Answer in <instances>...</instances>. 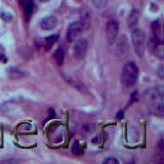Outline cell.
<instances>
[{
    "mask_svg": "<svg viewBox=\"0 0 164 164\" xmlns=\"http://www.w3.org/2000/svg\"><path fill=\"white\" fill-rule=\"evenodd\" d=\"M145 101L151 111L159 116L163 115V90L159 87L147 89L145 92Z\"/></svg>",
    "mask_w": 164,
    "mask_h": 164,
    "instance_id": "6da1fadb",
    "label": "cell"
},
{
    "mask_svg": "<svg viewBox=\"0 0 164 164\" xmlns=\"http://www.w3.org/2000/svg\"><path fill=\"white\" fill-rule=\"evenodd\" d=\"M139 77V68L135 63L128 62L123 67L122 74H121V82L124 86L130 87L135 85Z\"/></svg>",
    "mask_w": 164,
    "mask_h": 164,
    "instance_id": "7a4b0ae2",
    "label": "cell"
},
{
    "mask_svg": "<svg viewBox=\"0 0 164 164\" xmlns=\"http://www.w3.org/2000/svg\"><path fill=\"white\" fill-rule=\"evenodd\" d=\"M145 32L142 29H135L131 32V40L135 53L139 57H143L145 53Z\"/></svg>",
    "mask_w": 164,
    "mask_h": 164,
    "instance_id": "3957f363",
    "label": "cell"
},
{
    "mask_svg": "<svg viewBox=\"0 0 164 164\" xmlns=\"http://www.w3.org/2000/svg\"><path fill=\"white\" fill-rule=\"evenodd\" d=\"M87 46H88V43H87V40L84 38H80L75 40L74 43V47H73V53L76 59L78 60H83L85 57L86 51H87Z\"/></svg>",
    "mask_w": 164,
    "mask_h": 164,
    "instance_id": "277c9868",
    "label": "cell"
},
{
    "mask_svg": "<svg viewBox=\"0 0 164 164\" xmlns=\"http://www.w3.org/2000/svg\"><path fill=\"white\" fill-rule=\"evenodd\" d=\"M83 31V25L81 22H74L69 26L67 31V39L69 42H74Z\"/></svg>",
    "mask_w": 164,
    "mask_h": 164,
    "instance_id": "5b68a950",
    "label": "cell"
},
{
    "mask_svg": "<svg viewBox=\"0 0 164 164\" xmlns=\"http://www.w3.org/2000/svg\"><path fill=\"white\" fill-rule=\"evenodd\" d=\"M118 34V23L115 21H110L106 26V37L110 44L114 43Z\"/></svg>",
    "mask_w": 164,
    "mask_h": 164,
    "instance_id": "8992f818",
    "label": "cell"
},
{
    "mask_svg": "<svg viewBox=\"0 0 164 164\" xmlns=\"http://www.w3.org/2000/svg\"><path fill=\"white\" fill-rule=\"evenodd\" d=\"M64 78H65V80L68 82V83L70 84V85H72L74 88H76L78 90V92H84V93H86L87 92V88H86V86L83 84V82H81L80 80H78V79H76L74 77H71V76H68V75H64Z\"/></svg>",
    "mask_w": 164,
    "mask_h": 164,
    "instance_id": "52a82bcc",
    "label": "cell"
},
{
    "mask_svg": "<svg viewBox=\"0 0 164 164\" xmlns=\"http://www.w3.org/2000/svg\"><path fill=\"white\" fill-rule=\"evenodd\" d=\"M57 23V20L56 17L54 16H47L41 21L40 27H41L42 30H45V31H50V30L56 28Z\"/></svg>",
    "mask_w": 164,
    "mask_h": 164,
    "instance_id": "ba28073f",
    "label": "cell"
},
{
    "mask_svg": "<svg viewBox=\"0 0 164 164\" xmlns=\"http://www.w3.org/2000/svg\"><path fill=\"white\" fill-rule=\"evenodd\" d=\"M128 49V42L126 36H121L117 41V53L119 54H125Z\"/></svg>",
    "mask_w": 164,
    "mask_h": 164,
    "instance_id": "9c48e42d",
    "label": "cell"
},
{
    "mask_svg": "<svg viewBox=\"0 0 164 164\" xmlns=\"http://www.w3.org/2000/svg\"><path fill=\"white\" fill-rule=\"evenodd\" d=\"M139 13L136 10H132L129 13V16L127 18V24H128L129 28H133L136 26V24L139 22Z\"/></svg>",
    "mask_w": 164,
    "mask_h": 164,
    "instance_id": "30bf717a",
    "label": "cell"
},
{
    "mask_svg": "<svg viewBox=\"0 0 164 164\" xmlns=\"http://www.w3.org/2000/svg\"><path fill=\"white\" fill-rule=\"evenodd\" d=\"M53 60L57 66H62V64L64 63V60H65V53H64L62 47L57 48V49L54 51Z\"/></svg>",
    "mask_w": 164,
    "mask_h": 164,
    "instance_id": "8fae6325",
    "label": "cell"
},
{
    "mask_svg": "<svg viewBox=\"0 0 164 164\" xmlns=\"http://www.w3.org/2000/svg\"><path fill=\"white\" fill-rule=\"evenodd\" d=\"M33 7H34V0H28L25 4V19L26 21L30 20V17L33 13Z\"/></svg>",
    "mask_w": 164,
    "mask_h": 164,
    "instance_id": "7c38bea8",
    "label": "cell"
},
{
    "mask_svg": "<svg viewBox=\"0 0 164 164\" xmlns=\"http://www.w3.org/2000/svg\"><path fill=\"white\" fill-rule=\"evenodd\" d=\"M7 73H8L10 78H11V79H18V78H21V77H23V76H25V73L22 72L20 69H18V68L8 69Z\"/></svg>",
    "mask_w": 164,
    "mask_h": 164,
    "instance_id": "4fadbf2b",
    "label": "cell"
},
{
    "mask_svg": "<svg viewBox=\"0 0 164 164\" xmlns=\"http://www.w3.org/2000/svg\"><path fill=\"white\" fill-rule=\"evenodd\" d=\"M57 39H59V35H50L49 37L45 38V47H46V49H49L57 41Z\"/></svg>",
    "mask_w": 164,
    "mask_h": 164,
    "instance_id": "5bb4252c",
    "label": "cell"
},
{
    "mask_svg": "<svg viewBox=\"0 0 164 164\" xmlns=\"http://www.w3.org/2000/svg\"><path fill=\"white\" fill-rule=\"evenodd\" d=\"M152 29H153V33L155 35V38L158 39V40H161L160 35H161V29H160V25L159 22H154L153 25H152Z\"/></svg>",
    "mask_w": 164,
    "mask_h": 164,
    "instance_id": "9a60e30c",
    "label": "cell"
},
{
    "mask_svg": "<svg viewBox=\"0 0 164 164\" xmlns=\"http://www.w3.org/2000/svg\"><path fill=\"white\" fill-rule=\"evenodd\" d=\"M109 0H92V4L98 8V10H103L107 6Z\"/></svg>",
    "mask_w": 164,
    "mask_h": 164,
    "instance_id": "2e32d148",
    "label": "cell"
},
{
    "mask_svg": "<svg viewBox=\"0 0 164 164\" xmlns=\"http://www.w3.org/2000/svg\"><path fill=\"white\" fill-rule=\"evenodd\" d=\"M72 152H73V154L77 155V156H79V155H81V154H83V149L80 147V145H79L78 142H75L74 144H73V146H72Z\"/></svg>",
    "mask_w": 164,
    "mask_h": 164,
    "instance_id": "e0dca14e",
    "label": "cell"
},
{
    "mask_svg": "<svg viewBox=\"0 0 164 164\" xmlns=\"http://www.w3.org/2000/svg\"><path fill=\"white\" fill-rule=\"evenodd\" d=\"M104 163L105 164H119V161H118L116 158L109 157V158H107V159L104 160Z\"/></svg>",
    "mask_w": 164,
    "mask_h": 164,
    "instance_id": "ac0fdd59",
    "label": "cell"
},
{
    "mask_svg": "<svg viewBox=\"0 0 164 164\" xmlns=\"http://www.w3.org/2000/svg\"><path fill=\"white\" fill-rule=\"evenodd\" d=\"M1 19L4 20L5 22H10V21H11V19H13V17H11L10 14L3 13V14H1Z\"/></svg>",
    "mask_w": 164,
    "mask_h": 164,
    "instance_id": "d6986e66",
    "label": "cell"
},
{
    "mask_svg": "<svg viewBox=\"0 0 164 164\" xmlns=\"http://www.w3.org/2000/svg\"><path fill=\"white\" fill-rule=\"evenodd\" d=\"M136 96H138V92H135L131 96H130V103H131V104L138 100V99H136Z\"/></svg>",
    "mask_w": 164,
    "mask_h": 164,
    "instance_id": "ffe728a7",
    "label": "cell"
},
{
    "mask_svg": "<svg viewBox=\"0 0 164 164\" xmlns=\"http://www.w3.org/2000/svg\"><path fill=\"white\" fill-rule=\"evenodd\" d=\"M17 162H19V160H17V159H8V160L2 161V163H17Z\"/></svg>",
    "mask_w": 164,
    "mask_h": 164,
    "instance_id": "44dd1931",
    "label": "cell"
},
{
    "mask_svg": "<svg viewBox=\"0 0 164 164\" xmlns=\"http://www.w3.org/2000/svg\"><path fill=\"white\" fill-rule=\"evenodd\" d=\"M123 116H124V112H123V111H120V112H118V113H117V119H118V120H121V119H122Z\"/></svg>",
    "mask_w": 164,
    "mask_h": 164,
    "instance_id": "7402d4cb",
    "label": "cell"
},
{
    "mask_svg": "<svg viewBox=\"0 0 164 164\" xmlns=\"http://www.w3.org/2000/svg\"><path fill=\"white\" fill-rule=\"evenodd\" d=\"M18 1L20 2V4L22 5V6H23V5H25V0H18Z\"/></svg>",
    "mask_w": 164,
    "mask_h": 164,
    "instance_id": "603a6c76",
    "label": "cell"
},
{
    "mask_svg": "<svg viewBox=\"0 0 164 164\" xmlns=\"http://www.w3.org/2000/svg\"><path fill=\"white\" fill-rule=\"evenodd\" d=\"M41 2H47V1H49V0H40Z\"/></svg>",
    "mask_w": 164,
    "mask_h": 164,
    "instance_id": "cb8c5ba5",
    "label": "cell"
}]
</instances>
